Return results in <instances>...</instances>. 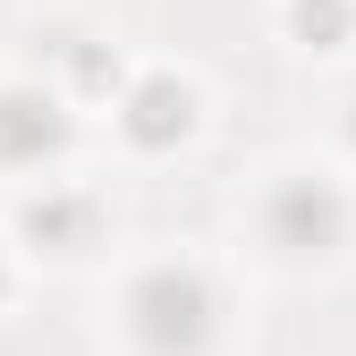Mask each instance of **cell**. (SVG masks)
Segmentation results:
<instances>
[{"label":"cell","mask_w":356,"mask_h":356,"mask_svg":"<svg viewBox=\"0 0 356 356\" xmlns=\"http://www.w3.org/2000/svg\"><path fill=\"white\" fill-rule=\"evenodd\" d=\"M339 26H348L339 0H297V34H339Z\"/></svg>","instance_id":"4"},{"label":"cell","mask_w":356,"mask_h":356,"mask_svg":"<svg viewBox=\"0 0 356 356\" xmlns=\"http://www.w3.org/2000/svg\"><path fill=\"white\" fill-rule=\"evenodd\" d=\"M42 145H60V119H51V102L9 94V102H0V153H42Z\"/></svg>","instance_id":"3"},{"label":"cell","mask_w":356,"mask_h":356,"mask_svg":"<svg viewBox=\"0 0 356 356\" xmlns=\"http://www.w3.org/2000/svg\"><path fill=\"white\" fill-rule=\"evenodd\" d=\"M127 127H136V145H170V136H187V85L153 76L145 94H136V111H127Z\"/></svg>","instance_id":"2"},{"label":"cell","mask_w":356,"mask_h":356,"mask_svg":"<svg viewBox=\"0 0 356 356\" xmlns=\"http://www.w3.org/2000/svg\"><path fill=\"white\" fill-rule=\"evenodd\" d=\"M136 331H145L153 356H195L212 339V297H204V280L195 272H153L136 289Z\"/></svg>","instance_id":"1"}]
</instances>
